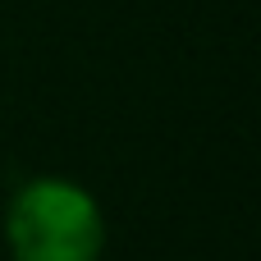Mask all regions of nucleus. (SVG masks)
<instances>
[{
	"label": "nucleus",
	"instance_id": "1",
	"mask_svg": "<svg viewBox=\"0 0 261 261\" xmlns=\"http://www.w3.org/2000/svg\"><path fill=\"white\" fill-rule=\"evenodd\" d=\"M14 261H101L106 220L87 188L69 179L28 184L5 220Z\"/></svg>",
	"mask_w": 261,
	"mask_h": 261
}]
</instances>
